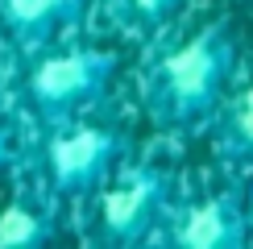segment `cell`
<instances>
[{
    "instance_id": "cell-4",
    "label": "cell",
    "mask_w": 253,
    "mask_h": 249,
    "mask_svg": "<svg viewBox=\"0 0 253 249\" xmlns=\"http://www.w3.org/2000/svg\"><path fill=\"white\" fill-rule=\"evenodd\" d=\"M166 179L154 166H133L125 179H117L112 187H104L100 195V216H96V233L100 241H137L145 233V224L154 220L158 204H162Z\"/></svg>"
},
{
    "instance_id": "cell-10",
    "label": "cell",
    "mask_w": 253,
    "mask_h": 249,
    "mask_svg": "<svg viewBox=\"0 0 253 249\" xmlns=\"http://www.w3.org/2000/svg\"><path fill=\"white\" fill-rule=\"evenodd\" d=\"M4 162H8V137L0 133V166H4Z\"/></svg>"
},
{
    "instance_id": "cell-8",
    "label": "cell",
    "mask_w": 253,
    "mask_h": 249,
    "mask_svg": "<svg viewBox=\"0 0 253 249\" xmlns=\"http://www.w3.org/2000/svg\"><path fill=\"white\" fill-rule=\"evenodd\" d=\"M224 145L228 154L253 162V83L241 87L233 104H228V117H224Z\"/></svg>"
},
{
    "instance_id": "cell-3",
    "label": "cell",
    "mask_w": 253,
    "mask_h": 249,
    "mask_svg": "<svg viewBox=\"0 0 253 249\" xmlns=\"http://www.w3.org/2000/svg\"><path fill=\"white\" fill-rule=\"evenodd\" d=\"M117 133L108 124H71L58 129L46 141V166L58 191L79 195L87 187H96L108 174L112 158H117Z\"/></svg>"
},
{
    "instance_id": "cell-7",
    "label": "cell",
    "mask_w": 253,
    "mask_h": 249,
    "mask_svg": "<svg viewBox=\"0 0 253 249\" xmlns=\"http://www.w3.org/2000/svg\"><path fill=\"white\" fill-rule=\"evenodd\" d=\"M46 241H54V220L42 204L13 200L0 208V249H38Z\"/></svg>"
},
{
    "instance_id": "cell-2",
    "label": "cell",
    "mask_w": 253,
    "mask_h": 249,
    "mask_svg": "<svg viewBox=\"0 0 253 249\" xmlns=\"http://www.w3.org/2000/svg\"><path fill=\"white\" fill-rule=\"evenodd\" d=\"M112 71H117V58L108 50H62V54H46L29 67L25 91L42 112H71L96 100L108 87Z\"/></svg>"
},
{
    "instance_id": "cell-6",
    "label": "cell",
    "mask_w": 253,
    "mask_h": 249,
    "mask_svg": "<svg viewBox=\"0 0 253 249\" xmlns=\"http://www.w3.org/2000/svg\"><path fill=\"white\" fill-rule=\"evenodd\" d=\"M83 0H0V25L25 50H38L62 21H71Z\"/></svg>"
},
{
    "instance_id": "cell-5",
    "label": "cell",
    "mask_w": 253,
    "mask_h": 249,
    "mask_svg": "<svg viewBox=\"0 0 253 249\" xmlns=\"http://www.w3.org/2000/svg\"><path fill=\"white\" fill-rule=\"evenodd\" d=\"M170 241L178 249H233L245 241V212L233 195H212L174 216Z\"/></svg>"
},
{
    "instance_id": "cell-9",
    "label": "cell",
    "mask_w": 253,
    "mask_h": 249,
    "mask_svg": "<svg viewBox=\"0 0 253 249\" xmlns=\"http://www.w3.org/2000/svg\"><path fill=\"white\" fill-rule=\"evenodd\" d=\"M112 8L129 21V25H158L170 13L183 8V0H112Z\"/></svg>"
},
{
    "instance_id": "cell-1",
    "label": "cell",
    "mask_w": 253,
    "mask_h": 249,
    "mask_svg": "<svg viewBox=\"0 0 253 249\" xmlns=\"http://www.w3.org/2000/svg\"><path fill=\"white\" fill-rule=\"evenodd\" d=\"M237 46L224 25H208L178 42L170 54L154 62L145 79V104L158 124H191L220 104L224 83L233 75Z\"/></svg>"
}]
</instances>
